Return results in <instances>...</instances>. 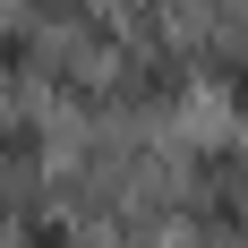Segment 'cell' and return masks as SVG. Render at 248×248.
I'll return each mask as SVG.
<instances>
[{
  "label": "cell",
  "instance_id": "6da1fadb",
  "mask_svg": "<svg viewBox=\"0 0 248 248\" xmlns=\"http://www.w3.org/2000/svg\"><path fill=\"white\" fill-rule=\"evenodd\" d=\"M17 248H69V231H60V223H51V214H43V223L26 231V240H17Z\"/></svg>",
  "mask_w": 248,
  "mask_h": 248
}]
</instances>
